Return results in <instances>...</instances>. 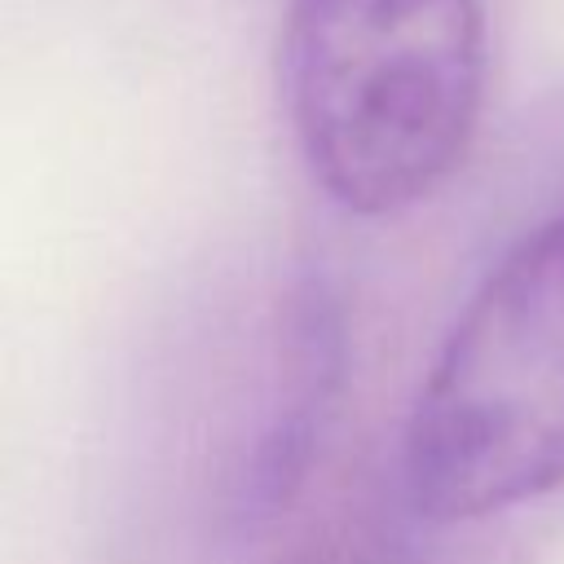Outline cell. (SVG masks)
<instances>
[{
	"mask_svg": "<svg viewBox=\"0 0 564 564\" xmlns=\"http://www.w3.org/2000/svg\"><path fill=\"white\" fill-rule=\"evenodd\" d=\"M278 88L313 181L357 216L401 212L476 137L480 0H286Z\"/></svg>",
	"mask_w": 564,
	"mask_h": 564,
	"instance_id": "obj_1",
	"label": "cell"
},
{
	"mask_svg": "<svg viewBox=\"0 0 564 564\" xmlns=\"http://www.w3.org/2000/svg\"><path fill=\"white\" fill-rule=\"evenodd\" d=\"M564 485V212L524 234L449 326L405 427L423 520L511 511Z\"/></svg>",
	"mask_w": 564,
	"mask_h": 564,
	"instance_id": "obj_2",
	"label": "cell"
},
{
	"mask_svg": "<svg viewBox=\"0 0 564 564\" xmlns=\"http://www.w3.org/2000/svg\"><path fill=\"white\" fill-rule=\"evenodd\" d=\"M339 348L344 344H339L335 308L326 304L322 291H304L295 308V330H291L286 405L264 432L251 467V498L260 507L286 502V494L300 485V471L308 467V454H313V436L322 432V414L339 383Z\"/></svg>",
	"mask_w": 564,
	"mask_h": 564,
	"instance_id": "obj_3",
	"label": "cell"
}]
</instances>
